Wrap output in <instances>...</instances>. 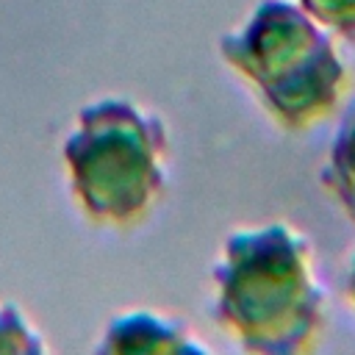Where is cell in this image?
I'll use <instances>...</instances> for the list:
<instances>
[{
    "instance_id": "obj_1",
    "label": "cell",
    "mask_w": 355,
    "mask_h": 355,
    "mask_svg": "<svg viewBox=\"0 0 355 355\" xmlns=\"http://www.w3.org/2000/svg\"><path fill=\"white\" fill-rule=\"evenodd\" d=\"M211 316L244 352L305 355L324 336L311 239L288 222L233 230L214 263Z\"/></svg>"
},
{
    "instance_id": "obj_2",
    "label": "cell",
    "mask_w": 355,
    "mask_h": 355,
    "mask_svg": "<svg viewBox=\"0 0 355 355\" xmlns=\"http://www.w3.org/2000/svg\"><path fill=\"white\" fill-rule=\"evenodd\" d=\"M219 55L288 133L327 122L352 89L336 39L294 0H261L219 39Z\"/></svg>"
},
{
    "instance_id": "obj_3",
    "label": "cell",
    "mask_w": 355,
    "mask_h": 355,
    "mask_svg": "<svg viewBox=\"0 0 355 355\" xmlns=\"http://www.w3.org/2000/svg\"><path fill=\"white\" fill-rule=\"evenodd\" d=\"M61 158L83 216L103 227H130L164 197L166 125L125 97H103L78 111Z\"/></svg>"
},
{
    "instance_id": "obj_4",
    "label": "cell",
    "mask_w": 355,
    "mask_h": 355,
    "mask_svg": "<svg viewBox=\"0 0 355 355\" xmlns=\"http://www.w3.org/2000/svg\"><path fill=\"white\" fill-rule=\"evenodd\" d=\"M97 352H114V355H136V352H211L205 341H200L191 327L183 319L166 316L161 311L136 308L114 316L105 330L100 333V341L94 347Z\"/></svg>"
},
{
    "instance_id": "obj_5",
    "label": "cell",
    "mask_w": 355,
    "mask_h": 355,
    "mask_svg": "<svg viewBox=\"0 0 355 355\" xmlns=\"http://www.w3.org/2000/svg\"><path fill=\"white\" fill-rule=\"evenodd\" d=\"M319 183L336 208L355 225V114L336 130L319 169Z\"/></svg>"
},
{
    "instance_id": "obj_6",
    "label": "cell",
    "mask_w": 355,
    "mask_h": 355,
    "mask_svg": "<svg viewBox=\"0 0 355 355\" xmlns=\"http://www.w3.org/2000/svg\"><path fill=\"white\" fill-rule=\"evenodd\" d=\"M47 344L42 341L39 330L28 322V316L14 302H0V352L14 355H39Z\"/></svg>"
},
{
    "instance_id": "obj_7",
    "label": "cell",
    "mask_w": 355,
    "mask_h": 355,
    "mask_svg": "<svg viewBox=\"0 0 355 355\" xmlns=\"http://www.w3.org/2000/svg\"><path fill=\"white\" fill-rule=\"evenodd\" d=\"M336 42L355 44V0H294Z\"/></svg>"
},
{
    "instance_id": "obj_8",
    "label": "cell",
    "mask_w": 355,
    "mask_h": 355,
    "mask_svg": "<svg viewBox=\"0 0 355 355\" xmlns=\"http://www.w3.org/2000/svg\"><path fill=\"white\" fill-rule=\"evenodd\" d=\"M344 297H347V305L355 316V250L349 255V263H347V275H344Z\"/></svg>"
}]
</instances>
